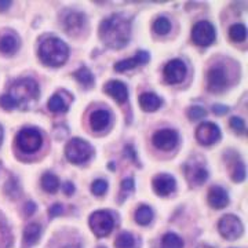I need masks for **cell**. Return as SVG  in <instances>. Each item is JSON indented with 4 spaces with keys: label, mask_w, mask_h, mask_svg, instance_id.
Here are the masks:
<instances>
[{
    "label": "cell",
    "mask_w": 248,
    "mask_h": 248,
    "mask_svg": "<svg viewBox=\"0 0 248 248\" xmlns=\"http://www.w3.org/2000/svg\"><path fill=\"white\" fill-rule=\"evenodd\" d=\"M99 37L110 48H123L131 37V21L122 14H113L99 25Z\"/></svg>",
    "instance_id": "obj_1"
},
{
    "label": "cell",
    "mask_w": 248,
    "mask_h": 248,
    "mask_svg": "<svg viewBox=\"0 0 248 248\" xmlns=\"http://www.w3.org/2000/svg\"><path fill=\"white\" fill-rule=\"evenodd\" d=\"M39 57L47 66H61L69 57L68 46L58 37H48L39 47Z\"/></svg>",
    "instance_id": "obj_2"
},
{
    "label": "cell",
    "mask_w": 248,
    "mask_h": 248,
    "mask_svg": "<svg viewBox=\"0 0 248 248\" xmlns=\"http://www.w3.org/2000/svg\"><path fill=\"white\" fill-rule=\"evenodd\" d=\"M11 99L14 108L25 107L29 101L36 99L39 95V86L33 79H19L10 86L9 94H6Z\"/></svg>",
    "instance_id": "obj_3"
},
{
    "label": "cell",
    "mask_w": 248,
    "mask_h": 248,
    "mask_svg": "<svg viewBox=\"0 0 248 248\" xmlns=\"http://www.w3.org/2000/svg\"><path fill=\"white\" fill-rule=\"evenodd\" d=\"M93 148L89 142L81 138H72L71 141L65 146V156L73 164H81L91 159L93 156Z\"/></svg>",
    "instance_id": "obj_4"
},
{
    "label": "cell",
    "mask_w": 248,
    "mask_h": 248,
    "mask_svg": "<svg viewBox=\"0 0 248 248\" xmlns=\"http://www.w3.org/2000/svg\"><path fill=\"white\" fill-rule=\"evenodd\" d=\"M43 137L36 128H22L17 135L18 148L24 153H35L40 149Z\"/></svg>",
    "instance_id": "obj_5"
},
{
    "label": "cell",
    "mask_w": 248,
    "mask_h": 248,
    "mask_svg": "<svg viewBox=\"0 0 248 248\" xmlns=\"http://www.w3.org/2000/svg\"><path fill=\"white\" fill-rule=\"evenodd\" d=\"M115 226V219L108 211H95L90 217V228L98 237L108 236Z\"/></svg>",
    "instance_id": "obj_6"
},
{
    "label": "cell",
    "mask_w": 248,
    "mask_h": 248,
    "mask_svg": "<svg viewBox=\"0 0 248 248\" xmlns=\"http://www.w3.org/2000/svg\"><path fill=\"white\" fill-rule=\"evenodd\" d=\"M218 229L222 237L226 240H236L243 234V223L236 215H225L218 223Z\"/></svg>",
    "instance_id": "obj_7"
},
{
    "label": "cell",
    "mask_w": 248,
    "mask_h": 248,
    "mask_svg": "<svg viewBox=\"0 0 248 248\" xmlns=\"http://www.w3.org/2000/svg\"><path fill=\"white\" fill-rule=\"evenodd\" d=\"M185 177L190 185L200 186L207 181L208 171L204 167L203 161L193 159L185 164Z\"/></svg>",
    "instance_id": "obj_8"
},
{
    "label": "cell",
    "mask_w": 248,
    "mask_h": 248,
    "mask_svg": "<svg viewBox=\"0 0 248 248\" xmlns=\"http://www.w3.org/2000/svg\"><path fill=\"white\" fill-rule=\"evenodd\" d=\"M215 29L213 24H210L208 21H200L197 22L193 29H192V39L197 46H205L213 45L215 40Z\"/></svg>",
    "instance_id": "obj_9"
},
{
    "label": "cell",
    "mask_w": 248,
    "mask_h": 248,
    "mask_svg": "<svg viewBox=\"0 0 248 248\" xmlns=\"http://www.w3.org/2000/svg\"><path fill=\"white\" fill-rule=\"evenodd\" d=\"M221 138V130L217 124L205 122L202 123L197 130H196V140L199 141V143H202L204 146H210L215 142L219 141Z\"/></svg>",
    "instance_id": "obj_10"
},
{
    "label": "cell",
    "mask_w": 248,
    "mask_h": 248,
    "mask_svg": "<svg viewBox=\"0 0 248 248\" xmlns=\"http://www.w3.org/2000/svg\"><path fill=\"white\" fill-rule=\"evenodd\" d=\"M152 142L160 151H172L178 143V133L171 128L160 130L157 133H155Z\"/></svg>",
    "instance_id": "obj_11"
},
{
    "label": "cell",
    "mask_w": 248,
    "mask_h": 248,
    "mask_svg": "<svg viewBox=\"0 0 248 248\" xmlns=\"http://www.w3.org/2000/svg\"><path fill=\"white\" fill-rule=\"evenodd\" d=\"M207 84L211 93H222L228 87V76L222 66H213L207 73Z\"/></svg>",
    "instance_id": "obj_12"
},
{
    "label": "cell",
    "mask_w": 248,
    "mask_h": 248,
    "mask_svg": "<svg viewBox=\"0 0 248 248\" xmlns=\"http://www.w3.org/2000/svg\"><path fill=\"white\" fill-rule=\"evenodd\" d=\"M164 79L170 84H178L185 79L186 65L181 60H172L164 66Z\"/></svg>",
    "instance_id": "obj_13"
},
{
    "label": "cell",
    "mask_w": 248,
    "mask_h": 248,
    "mask_svg": "<svg viewBox=\"0 0 248 248\" xmlns=\"http://www.w3.org/2000/svg\"><path fill=\"white\" fill-rule=\"evenodd\" d=\"M152 185H153V189L157 195L166 197L175 190L177 182H175L174 177H171L169 174H160V175H156L153 178Z\"/></svg>",
    "instance_id": "obj_14"
},
{
    "label": "cell",
    "mask_w": 248,
    "mask_h": 248,
    "mask_svg": "<svg viewBox=\"0 0 248 248\" xmlns=\"http://www.w3.org/2000/svg\"><path fill=\"white\" fill-rule=\"evenodd\" d=\"M72 99H73V97L68 91L61 90V91H57L53 97L48 99L47 107L54 113H63V112H66L69 109Z\"/></svg>",
    "instance_id": "obj_15"
},
{
    "label": "cell",
    "mask_w": 248,
    "mask_h": 248,
    "mask_svg": "<svg viewBox=\"0 0 248 248\" xmlns=\"http://www.w3.org/2000/svg\"><path fill=\"white\" fill-rule=\"evenodd\" d=\"M84 24H86V16L79 11H69L63 18V28L71 35L79 33L84 28Z\"/></svg>",
    "instance_id": "obj_16"
},
{
    "label": "cell",
    "mask_w": 248,
    "mask_h": 248,
    "mask_svg": "<svg viewBox=\"0 0 248 248\" xmlns=\"http://www.w3.org/2000/svg\"><path fill=\"white\" fill-rule=\"evenodd\" d=\"M104 91L107 93L108 95L115 99L116 102L119 104H124L128 98V90L125 87V84L119 81V80H110L108 81L104 87Z\"/></svg>",
    "instance_id": "obj_17"
},
{
    "label": "cell",
    "mask_w": 248,
    "mask_h": 248,
    "mask_svg": "<svg viewBox=\"0 0 248 248\" xmlns=\"http://www.w3.org/2000/svg\"><path fill=\"white\" fill-rule=\"evenodd\" d=\"M149 53L146 51H138V53L134 55L133 58H128V60H123V61H119L115 63V71L117 72H125L134 69L137 66H141L145 65L146 62L149 61Z\"/></svg>",
    "instance_id": "obj_18"
},
{
    "label": "cell",
    "mask_w": 248,
    "mask_h": 248,
    "mask_svg": "<svg viewBox=\"0 0 248 248\" xmlns=\"http://www.w3.org/2000/svg\"><path fill=\"white\" fill-rule=\"evenodd\" d=\"M208 203L213 208L222 210L229 204V196L221 186H213L208 192Z\"/></svg>",
    "instance_id": "obj_19"
},
{
    "label": "cell",
    "mask_w": 248,
    "mask_h": 248,
    "mask_svg": "<svg viewBox=\"0 0 248 248\" xmlns=\"http://www.w3.org/2000/svg\"><path fill=\"white\" fill-rule=\"evenodd\" d=\"M110 123V115L105 109H99L95 110L94 113L90 116V125L94 131H102L108 128V125Z\"/></svg>",
    "instance_id": "obj_20"
},
{
    "label": "cell",
    "mask_w": 248,
    "mask_h": 248,
    "mask_svg": "<svg viewBox=\"0 0 248 248\" xmlns=\"http://www.w3.org/2000/svg\"><path fill=\"white\" fill-rule=\"evenodd\" d=\"M161 104H163L161 98L153 93H143L140 97V107L145 112H155L161 107Z\"/></svg>",
    "instance_id": "obj_21"
},
{
    "label": "cell",
    "mask_w": 248,
    "mask_h": 248,
    "mask_svg": "<svg viewBox=\"0 0 248 248\" xmlns=\"http://www.w3.org/2000/svg\"><path fill=\"white\" fill-rule=\"evenodd\" d=\"M40 234H42L40 225L35 223V222L29 223L25 228V231H24V243H25V246L31 247V246L36 244L39 241V239H40Z\"/></svg>",
    "instance_id": "obj_22"
},
{
    "label": "cell",
    "mask_w": 248,
    "mask_h": 248,
    "mask_svg": "<svg viewBox=\"0 0 248 248\" xmlns=\"http://www.w3.org/2000/svg\"><path fill=\"white\" fill-rule=\"evenodd\" d=\"M73 78L79 81L81 86L86 89H90L94 84V76L87 66H80L76 72H73Z\"/></svg>",
    "instance_id": "obj_23"
},
{
    "label": "cell",
    "mask_w": 248,
    "mask_h": 248,
    "mask_svg": "<svg viewBox=\"0 0 248 248\" xmlns=\"http://www.w3.org/2000/svg\"><path fill=\"white\" fill-rule=\"evenodd\" d=\"M18 39L14 35H4L0 39V51L3 54H13L18 48Z\"/></svg>",
    "instance_id": "obj_24"
},
{
    "label": "cell",
    "mask_w": 248,
    "mask_h": 248,
    "mask_svg": "<svg viewBox=\"0 0 248 248\" xmlns=\"http://www.w3.org/2000/svg\"><path fill=\"white\" fill-rule=\"evenodd\" d=\"M42 187L45 189L47 193H55L60 187V179L55 177L51 172H46L45 175L42 177Z\"/></svg>",
    "instance_id": "obj_25"
},
{
    "label": "cell",
    "mask_w": 248,
    "mask_h": 248,
    "mask_svg": "<svg viewBox=\"0 0 248 248\" xmlns=\"http://www.w3.org/2000/svg\"><path fill=\"white\" fill-rule=\"evenodd\" d=\"M153 219V211L149 205H141L137 211H135V221L142 226L149 225Z\"/></svg>",
    "instance_id": "obj_26"
},
{
    "label": "cell",
    "mask_w": 248,
    "mask_h": 248,
    "mask_svg": "<svg viewBox=\"0 0 248 248\" xmlns=\"http://www.w3.org/2000/svg\"><path fill=\"white\" fill-rule=\"evenodd\" d=\"M116 248H137V240L131 233L123 232L117 236L115 241Z\"/></svg>",
    "instance_id": "obj_27"
},
{
    "label": "cell",
    "mask_w": 248,
    "mask_h": 248,
    "mask_svg": "<svg viewBox=\"0 0 248 248\" xmlns=\"http://www.w3.org/2000/svg\"><path fill=\"white\" fill-rule=\"evenodd\" d=\"M161 248H184V240L175 233H166L161 239Z\"/></svg>",
    "instance_id": "obj_28"
},
{
    "label": "cell",
    "mask_w": 248,
    "mask_h": 248,
    "mask_svg": "<svg viewBox=\"0 0 248 248\" xmlns=\"http://www.w3.org/2000/svg\"><path fill=\"white\" fill-rule=\"evenodd\" d=\"M229 37H231L233 42H237L241 43L246 40L247 37V28L244 27L243 24H234L229 28Z\"/></svg>",
    "instance_id": "obj_29"
},
{
    "label": "cell",
    "mask_w": 248,
    "mask_h": 248,
    "mask_svg": "<svg viewBox=\"0 0 248 248\" xmlns=\"http://www.w3.org/2000/svg\"><path fill=\"white\" fill-rule=\"evenodd\" d=\"M171 29V22L166 17L157 18L155 22H153V31L157 33V35H167Z\"/></svg>",
    "instance_id": "obj_30"
},
{
    "label": "cell",
    "mask_w": 248,
    "mask_h": 248,
    "mask_svg": "<svg viewBox=\"0 0 248 248\" xmlns=\"http://www.w3.org/2000/svg\"><path fill=\"white\" fill-rule=\"evenodd\" d=\"M232 179L234 182H243L246 179V166L241 160L234 163V167L232 171Z\"/></svg>",
    "instance_id": "obj_31"
},
{
    "label": "cell",
    "mask_w": 248,
    "mask_h": 248,
    "mask_svg": "<svg viewBox=\"0 0 248 248\" xmlns=\"http://www.w3.org/2000/svg\"><path fill=\"white\" fill-rule=\"evenodd\" d=\"M11 246V233L7 225L0 221V248H10Z\"/></svg>",
    "instance_id": "obj_32"
},
{
    "label": "cell",
    "mask_w": 248,
    "mask_h": 248,
    "mask_svg": "<svg viewBox=\"0 0 248 248\" xmlns=\"http://www.w3.org/2000/svg\"><path fill=\"white\" fill-rule=\"evenodd\" d=\"M108 190V182L104 179H97L91 185V192L95 196H102Z\"/></svg>",
    "instance_id": "obj_33"
},
{
    "label": "cell",
    "mask_w": 248,
    "mask_h": 248,
    "mask_svg": "<svg viewBox=\"0 0 248 248\" xmlns=\"http://www.w3.org/2000/svg\"><path fill=\"white\" fill-rule=\"evenodd\" d=\"M134 190V179L133 178H127L122 182V190H120V196H122V200L128 197V195H131Z\"/></svg>",
    "instance_id": "obj_34"
},
{
    "label": "cell",
    "mask_w": 248,
    "mask_h": 248,
    "mask_svg": "<svg viewBox=\"0 0 248 248\" xmlns=\"http://www.w3.org/2000/svg\"><path fill=\"white\" fill-rule=\"evenodd\" d=\"M187 116H189L190 120H200V119H203V117L207 116V110L204 108L193 107L187 110Z\"/></svg>",
    "instance_id": "obj_35"
},
{
    "label": "cell",
    "mask_w": 248,
    "mask_h": 248,
    "mask_svg": "<svg viewBox=\"0 0 248 248\" xmlns=\"http://www.w3.org/2000/svg\"><path fill=\"white\" fill-rule=\"evenodd\" d=\"M231 127L236 131V133L240 134V135L246 133V123H244V120L240 119V117H232Z\"/></svg>",
    "instance_id": "obj_36"
},
{
    "label": "cell",
    "mask_w": 248,
    "mask_h": 248,
    "mask_svg": "<svg viewBox=\"0 0 248 248\" xmlns=\"http://www.w3.org/2000/svg\"><path fill=\"white\" fill-rule=\"evenodd\" d=\"M63 213V208H62L61 204H54L51 205L50 208H48V215H50V218H55V217H58V215H61Z\"/></svg>",
    "instance_id": "obj_37"
},
{
    "label": "cell",
    "mask_w": 248,
    "mask_h": 248,
    "mask_svg": "<svg viewBox=\"0 0 248 248\" xmlns=\"http://www.w3.org/2000/svg\"><path fill=\"white\" fill-rule=\"evenodd\" d=\"M213 112L215 115H226L229 112V108L225 105H214Z\"/></svg>",
    "instance_id": "obj_38"
},
{
    "label": "cell",
    "mask_w": 248,
    "mask_h": 248,
    "mask_svg": "<svg viewBox=\"0 0 248 248\" xmlns=\"http://www.w3.org/2000/svg\"><path fill=\"white\" fill-rule=\"evenodd\" d=\"M35 211H36V204L33 203V202H28V203L25 204V207H24V213H25V215L31 217V215L35 213Z\"/></svg>",
    "instance_id": "obj_39"
},
{
    "label": "cell",
    "mask_w": 248,
    "mask_h": 248,
    "mask_svg": "<svg viewBox=\"0 0 248 248\" xmlns=\"http://www.w3.org/2000/svg\"><path fill=\"white\" fill-rule=\"evenodd\" d=\"M62 190H63V193L68 196H71L73 192H75V186L72 182H65L63 185H62Z\"/></svg>",
    "instance_id": "obj_40"
},
{
    "label": "cell",
    "mask_w": 248,
    "mask_h": 248,
    "mask_svg": "<svg viewBox=\"0 0 248 248\" xmlns=\"http://www.w3.org/2000/svg\"><path fill=\"white\" fill-rule=\"evenodd\" d=\"M11 6V1H0V11H6Z\"/></svg>",
    "instance_id": "obj_41"
},
{
    "label": "cell",
    "mask_w": 248,
    "mask_h": 248,
    "mask_svg": "<svg viewBox=\"0 0 248 248\" xmlns=\"http://www.w3.org/2000/svg\"><path fill=\"white\" fill-rule=\"evenodd\" d=\"M63 248H81V247H80V244H68V246H65Z\"/></svg>",
    "instance_id": "obj_42"
},
{
    "label": "cell",
    "mask_w": 248,
    "mask_h": 248,
    "mask_svg": "<svg viewBox=\"0 0 248 248\" xmlns=\"http://www.w3.org/2000/svg\"><path fill=\"white\" fill-rule=\"evenodd\" d=\"M3 135H4V131H3V127L0 125V145H1V142H3Z\"/></svg>",
    "instance_id": "obj_43"
},
{
    "label": "cell",
    "mask_w": 248,
    "mask_h": 248,
    "mask_svg": "<svg viewBox=\"0 0 248 248\" xmlns=\"http://www.w3.org/2000/svg\"><path fill=\"white\" fill-rule=\"evenodd\" d=\"M197 248H213L211 246H207V244H200Z\"/></svg>",
    "instance_id": "obj_44"
},
{
    "label": "cell",
    "mask_w": 248,
    "mask_h": 248,
    "mask_svg": "<svg viewBox=\"0 0 248 248\" xmlns=\"http://www.w3.org/2000/svg\"><path fill=\"white\" fill-rule=\"evenodd\" d=\"M98 248H105V247H98Z\"/></svg>",
    "instance_id": "obj_45"
}]
</instances>
